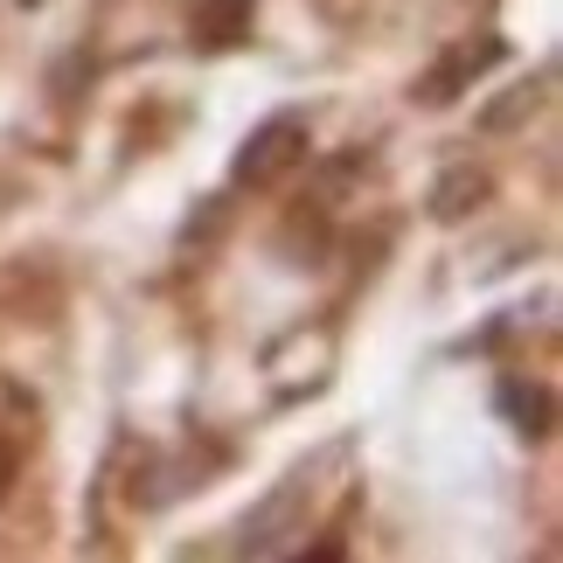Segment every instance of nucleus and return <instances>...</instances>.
Listing matches in <instances>:
<instances>
[{
	"label": "nucleus",
	"instance_id": "f257e3e1",
	"mask_svg": "<svg viewBox=\"0 0 563 563\" xmlns=\"http://www.w3.org/2000/svg\"><path fill=\"white\" fill-rule=\"evenodd\" d=\"M307 146H313L307 140V119H299V112H278V119H265L244 146H236L230 181L236 188H278L299 161H307Z\"/></svg>",
	"mask_w": 563,
	"mask_h": 563
},
{
	"label": "nucleus",
	"instance_id": "f03ea898",
	"mask_svg": "<svg viewBox=\"0 0 563 563\" xmlns=\"http://www.w3.org/2000/svg\"><path fill=\"white\" fill-rule=\"evenodd\" d=\"M501 56H508L501 35H466V42H452V49L431 63L418 84H410V104H424V112H445V104H460V91H473V84H481Z\"/></svg>",
	"mask_w": 563,
	"mask_h": 563
},
{
	"label": "nucleus",
	"instance_id": "7ed1b4c3",
	"mask_svg": "<svg viewBox=\"0 0 563 563\" xmlns=\"http://www.w3.org/2000/svg\"><path fill=\"white\" fill-rule=\"evenodd\" d=\"M257 0H188V42L195 49H236L251 42Z\"/></svg>",
	"mask_w": 563,
	"mask_h": 563
},
{
	"label": "nucleus",
	"instance_id": "20e7f679",
	"mask_svg": "<svg viewBox=\"0 0 563 563\" xmlns=\"http://www.w3.org/2000/svg\"><path fill=\"white\" fill-rule=\"evenodd\" d=\"M487 195H494L487 167H445L439 188H431V216H439V223H466V216L481 209Z\"/></svg>",
	"mask_w": 563,
	"mask_h": 563
},
{
	"label": "nucleus",
	"instance_id": "39448f33",
	"mask_svg": "<svg viewBox=\"0 0 563 563\" xmlns=\"http://www.w3.org/2000/svg\"><path fill=\"white\" fill-rule=\"evenodd\" d=\"M536 104H543V84H515L508 98H494L487 112H481V125H487V133H515V125L536 119Z\"/></svg>",
	"mask_w": 563,
	"mask_h": 563
},
{
	"label": "nucleus",
	"instance_id": "423d86ee",
	"mask_svg": "<svg viewBox=\"0 0 563 563\" xmlns=\"http://www.w3.org/2000/svg\"><path fill=\"white\" fill-rule=\"evenodd\" d=\"M501 404L515 410V418H522V431H529V439H543V431H550V404H543V389H522V383H501Z\"/></svg>",
	"mask_w": 563,
	"mask_h": 563
},
{
	"label": "nucleus",
	"instance_id": "0eeeda50",
	"mask_svg": "<svg viewBox=\"0 0 563 563\" xmlns=\"http://www.w3.org/2000/svg\"><path fill=\"white\" fill-rule=\"evenodd\" d=\"M14 481H21V445H14V431H0V501H8Z\"/></svg>",
	"mask_w": 563,
	"mask_h": 563
}]
</instances>
